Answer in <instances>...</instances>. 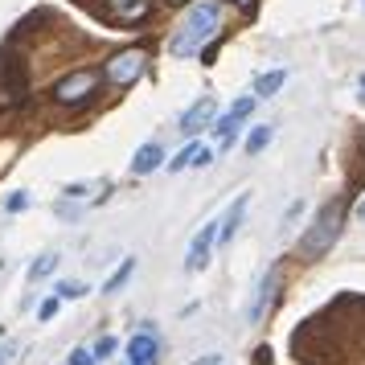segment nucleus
I'll list each match as a JSON object with an SVG mask.
<instances>
[{
	"instance_id": "nucleus-21",
	"label": "nucleus",
	"mask_w": 365,
	"mask_h": 365,
	"mask_svg": "<svg viewBox=\"0 0 365 365\" xmlns=\"http://www.w3.org/2000/svg\"><path fill=\"white\" fill-rule=\"evenodd\" d=\"M4 210H9V214H21V210H29V193H13Z\"/></svg>"
},
{
	"instance_id": "nucleus-25",
	"label": "nucleus",
	"mask_w": 365,
	"mask_h": 365,
	"mask_svg": "<svg viewBox=\"0 0 365 365\" xmlns=\"http://www.w3.org/2000/svg\"><path fill=\"white\" fill-rule=\"evenodd\" d=\"M357 217H361V222H365V201H361V205H357Z\"/></svg>"
},
{
	"instance_id": "nucleus-24",
	"label": "nucleus",
	"mask_w": 365,
	"mask_h": 365,
	"mask_svg": "<svg viewBox=\"0 0 365 365\" xmlns=\"http://www.w3.org/2000/svg\"><path fill=\"white\" fill-rule=\"evenodd\" d=\"M230 4H238L242 13H255V9H259V0H230Z\"/></svg>"
},
{
	"instance_id": "nucleus-17",
	"label": "nucleus",
	"mask_w": 365,
	"mask_h": 365,
	"mask_svg": "<svg viewBox=\"0 0 365 365\" xmlns=\"http://www.w3.org/2000/svg\"><path fill=\"white\" fill-rule=\"evenodd\" d=\"M53 267H58V255H41V259H37V263L29 267V279H34V283H37V279H46Z\"/></svg>"
},
{
	"instance_id": "nucleus-2",
	"label": "nucleus",
	"mask_w": 365,
	"mask_h": 365,
	"mask_svg": "<svg viewBox=\"0 0 365 365\" xmlns=\"http://www.w3.org/2000/svg\"><path fill=\"white\" fill-rule=\"evenodd\" d=\"M341 226H345V205L341 201H329L320 214H316V222L304 230V238H299V259H320V255H329L332 242L341 238Z\"/></svg>"
},
{
	"instance_id": "nucleus-3",
	"label": "nucleus",
	"mask_w": 365,
	"mask_h": 365,
	"mask_svg": "<svg viewBox=\"0 0 365 365\" xmlns=\"http://www.w3.org/2000/svg\"><path fill=\"white\" fill-rule=\"evenodd\" d=\"M99 83H103L99 70H74V74H66V78L53 83V103H62V107H83V103H91V95L99 91Z\"/></svg>"
},
{
	"instance_id": "nucleus-1",
	"label": "nucleus",
	"mask_w": 365,
	"mask_h": 365,
	"mask_svg": "<svg viewBox=\"0 0 365 365\" xmlns=\"http://www.w3.org/2000/svg\"><path fill=\"white\" fill-rule=\"evenodd\" d=\"M217 34H222V4H217V0H201V4L189 9V17L181 21V29L173 34L168 53H173V58H193V53H201L210 41H217Z\"/></svg>"
},
{
	"instance_id": "nucleus-8",
	"label": "nucleus",
	"mask_w": 365,
	"mask_h": 365,
	"mask_svg": "<svg viewBox=\"0 0 365 365\" xmlns=\"http://www.w3.org/2000/svg\"><path fill=\"white\" fill-rule=\"evenodd\" d=\"M214 115H217V103L210 99V95H201V99H197V103H193V107H189V111L181 115V135H189V140H193L197 132L214 128Z\"/></svg>"
},
{
	"instance_id": "nucleus-20",
	"label": "nucleus",
	"mask_w": 365,
	"mask_h": 365,
	"mask_svg": "<svg viewBox=\"0 0 365 365\" xmlns=\"http://www.w3.org/2000/svg\"><path fill=\"white\" fill-rule=\"evenodd\" d=\"M70 365H99V357H95L91 349H74V353H70Z\"/></svg>"
},
{
	"instance_id": "nucleus-6",
	"label": "nucleus",
	"mask_w": 365,
	"mask_h": 365,
	"mask_svg": "<svg viewBox=\"0 0 365 365\" xmlns=\"http://www.w3.org/2000/svg\"><path fill=\"white\" fill-rule=\"evenodd\" d=\"M156 361H160V336H156L152 324H144L128 341V365H156Z\"/></svg>"
},
{
	"instance_id": "nucleus-26",
	"label": "nucleus",
	"mask_w": 365,
	"mask_h": 365,
	"mask_svg": "<svg viewBox=\"0 0 365 365\" xmlns=\"http://www.w3.org/2000/svg\"><path fill=\"white\" fill-rule=\"evenodd\" d=\"M361 95H365V74H361Z\"/></svg>"
},
{
	"instance_id": "nucleus-9",
	"label": "nucleus",
	"mask_w": 365,
	"mask_h": 365,
	"mask_svg": "<svg viewBox=\"0 0 365 365\" xmlns=\"http://www.w3.org/2000/svg\"><path fill=\"white\" fill-rule=\"evenodd\" d=\"M275 292H279V267H271L259 283V292H255V304L247 308V320L250 324H259L267 312H271V304H275Z\"/></svg>"
},
{
	"instance_id": "nucleus-27",
	"label": "nucleus",
	"mask_w": 365,
	"mask_h": 365,
	"mask_svg": "<svg viewBox=\"0 0 365 365\" xmlns=\"http://www.w3.org/2000/svg\"><path fill=\"white\" fill-rule=\"evenodd\" d=\"M168 4H181V0H168Z\"/></svg>"
},
{
	"instance_id": "nucleus-11",
	"label": "nucleus",
	"mask_w": 365,
	"mask_h": 365,
	"mask_svg": "<svg viewBox=\"0 0 365 365\" xmlns=\"http://www.w3.org/2000/svg\"><path fill=\"white\" fill-rule=\"evenodd\" d=\"M148 17V0H111V21L119 25H135Z\"/></svg>"
},
{
	"instance_id": "nucleus-4",
	"label": "nucleus",
	"mask_w": 365,
	"mask_h": 365,
	"mask_svg": "<svg viewBox=\"0 0 365 365\" xmlns=\"http://www.w3.org/2000/svg\"><path fill=\"white\" fill-rule=\"evenodd\" d=\"M148 70V50H140V46H132V50H119L111 62H107V83L111 86H132L140 74Z\"/></svg>"
},
{
	"instance_id": "nucleus-5",
	"label": "nucleus",
	"mask_w": 365,
	"mask_h": 365,
	"mask_svg": "<svg viewBox=\"0 0 365 365\" xmlns=\"http://www.w3.org/2000/svg\"><path fill=\"white\" fill-rule=\"evenodd\" d=\"M214 242H217V217H210V222H205V226L193 234V242H189V255H185V271H201V267H210Z\"/></svg>"
},
{
	"instance_id": "nucleus-7",
	"label": "nucleus",
	"mask_w": 365,
	"mask_h": 365,
	"mask_svg": "<svg viewBox=\"0 0 365 365\" xmlns=\"http://www.w3.org/2000/svg\"><path fill=\"white\" fill-rule=\"evenodd\" d=\"M250 111H255V95L238 99V103H234V107H230V111H226L222 119H214V135L222 140V148H230V144H234V135H238V128H242V119H247Z\"/></svg>"
},
{
	"instance_id": "nucleus-19",
	"label": "nucleus",
	"mask_w": 365,
	"mask_h": 365,
	"mask_svg": "<svg viewBox=\"0 0 365 365\" xmlns=\"http://www.w3.org/2000/svg\"><path fill=\"white\" fill-rule=\"evenodd\" d=\"M91 353H95L99 361H103V357H111V353H115V336H99V345L91 349Z\"/></svg>"
},
{
	"instance_id": "nucleus-22",
	"label": "nucleus",
	"mask_w": 365,
	"mask_h": 365,
	"mask_svg": "<svg viewBox=\"0 0 365 365\" xmlns=\"http://www.w3.org/2000/svg\"><path fill=\"white\" fill-rule=\"evenodd\" d=\"M58 316V299H46L41 308H37V320H53Z\"/></svg>"
},
{
	"instance_id": "nucleus-10",
	"label": "nucleus",
	"mask_w": 365,
	"mask_h": 365,
	"mask_svg": "<svg viewBox=\"0 0 365 365\" xmlns=\"http://www.w3.org/2000/svg\"><path fill=\"white\" fill-rule=\"evenodd\" d=\"M250 205V193H238V197L230 201V210L217 217V238H234L238 234V226H242V214H247Z\"/></svg>"
},
{
	"instance_id": "nucleus-16",
	"label": "nucleus",
	"mask_w": 365,
	"mask_h": 365,
	"mask_svg": "<svg viewBox=\"0 0 365 365\" xmlns=\"http://www.w3.org/2000/svg\"><path fill=\"white\" fill-rule=\"evenodd\" d=\"M132 271H135V259H123V263H119V271H111V279L103 283V292H119L123 283L132 279Z\"/></svg>"
},
{
	"instance_id": "nucleus-12",
	"label": "nucleus",
	"mask_w": 365,
	"mask_h": 365,
	"mask_svg": "<svg viewBox=\"0 0 365 365\" xmlns=\"http://www.w3.org/2000/svg\"><path fill=\"white\" fill-rule=\"evenodd\" d=\"M160 165H165V152H160V144H144V148L132 156V173H135V177H148V173H156Z\"/></svg>"
},
{
	"instance_id": "nucleus-13",
	"label": "nucleus",
	"mask_w": 365,
	"mask_h": 365,
	"mask_svg": "<svg viewBox=\"0 0 365 365\" xmlns=\"http://www.w3.org/2000/svg\"><path fill=\"white\" fill-rule=\"evenodd\" d=\"M287 83V70H271V74H259L255 78V99H271L279 86Z\"/></svg>"
},
{
	"instance_id": "nucleus-14",
	"label": "nucleus",
	"mask_w": 365,
	"mask_h": 365,
	"mask_svg": "<svg viewBox=\"0 0 365 365\" xmlns=\"http://www.w3.org/2000/svg\"><path fill=\"white\" fill-rule=\"evenodd\" d=\"M275 140V128L271 123H259V128H250V135H247V156H259V152L267 148Z\"/></svg>"
},
{
	"instance_id": "nucleus-15",
	"label": "nucleus",
	"mask_w": 365,
	"mask_h": 365,
	"mask_svg": "<svg viewBox=\"0 0 365 365\" xmlns=\"http://www.w3.org/2000/svg\"><path fill=\"white\" fill-rule=\"evenodd\" d=\"M201 148L205 144H185L173 160H168V173H181V168H189V165H197V156H201Z\"/></svg>"
},
{
	"instance_id": "nucleus-18",
	"label": "nucleus",
	"mask_w": 365,
	"mask_h": 365,
	"mask_svg": "<svg viewBox=\"0 0 365 365\" xmlns=\"http://www.w3.org/2000/svg\"><path fill=\"white\" fill-rule=\"evenodd\" d=\"M53 292H58V299H78V296H86L83 283H58Z\"/></svg>"
},
{
	"instance_id": "nucleus-23",
	"label": "nucleus",
	"mask_w": 365,
	"mask_h": 365,
	"mask_svg": "<svg viewBox=\"0 0 365 365\" xmlns=\"http://www.w3.org/2000/svg\"><path fill=\"white\" fill-rule=\"evenodd\" d=\"M13 349H17L13 341H0V365H9V357H13Z\"/></svg>"
}]
</instances>
